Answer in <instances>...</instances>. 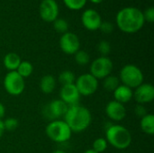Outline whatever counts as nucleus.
<instances>
[{
  "label": "nucleus",
  "mask_w": 154,
  "mask_h": 153,
  "mask_svg": "<svg viewBox=\"0 0 154 153\" xmlns=\"http://www.w3.org/2000/svg\"><path fill=\"white\" fill-rule=\"evenodd\" d=\"M118 28L125 33H135L144 25L143 11L137 7L127 6L122 8L116 16Z\"/></svg>",
  "instance_id": "1"
},
{
  "label": "nucleus",
  "mask_w": 154,
  "mask_h": 153,
  "mask_svg": "<svg viewBox=\"0 0 154 153\" xmlns=\"http://www.w3.org/2000/svg\"><path fill=\"white\" fill-rule=\"evenodd\" d=\"M64 121L72 133H79L88 128L92 121V116L87 107L76 105L69 106L64 115Z\"/></svg>",
  "instance_id": "2"
},
{
  "label": "nucleus",
  "mask_w": 154,
  "mask_h": 153,
  "mask_svg": "<svg viewBox=\"0 0 154 153\" xmlns=\"http://www.w3.org/2000/svg\"><path fill=\"white\" fill-rule=\"evenodd\" d=\"M106 140L117 150H125L132 143V134L127 128L120 124H111L106 130Z\"/></svg>",
  "instance_id": "3"
},
{
  "label": "nucleus",
  "mask_w": 154,
  "mask_h": 153,
  "mask_svg": "<svg viewBox=\"0 0 154 153\" xmlns=\"http://www.w3.org/2000/svg\"><path fill=\"white\" fill-rule=\"evenodd\" d=\"M46 135L54 142L63 143L68 142L72 135V132L64 120H53L45 128Z\"/></svg>",
  "instance_id": "4"
},
{
  "label": "nucleus",
  "mask_w": 154,
  "mask_h": 153,
  "mask_svg": "<svg viewBox=\"0 0 154 153\" xmlns=\"http://www.w3.org/2000/svg\"><path fill=\"white\" fill-rule=\"evenodd\" d=\"M144 76L143 71L136 65L127 64L124 66L119 74V80L131 89H135L143 83Z\"/></svg>",
  "instance_id": "5"
},
{
  "label": "nucleus",
  "mask_w": 154,
  "mask_h": 153,
  "mask_svg": "<svg viewBox=\"0 0 154 153\" xmlns=\"http://www.w3.org/2000/svg\"><path fill=\"white\" fill-rule=\"evenodd\" d=\"M113 68V61L108 57L100 56L92 61L90 65V74L97 80L104 79L107 76L111 75Z\"/></svg>",
  "instance_id": "6"
},
{
  "label": "nucleus",
  "mask_w": 154,
  "mask_h": 153,
  "mask_svg": "<svg viewBox=\"0 0 154 153\" xmlns=\"http://www.w3.org/2000/svg\"><path fill=\"white\" fill-rule=\"evenodd\" d=\"M74 84L80 96H83L94 95L98 88V80L90 73L80 75L78 78H76Z\"/></svg>",
  "instance_id": "7"
},
{
  "label": "nucleus",
  "mask_w": 154,
  "mask_h": 153,
  "mask_svg": "<svg viewBox=\"0 0 154 153\" xmlns=\"http://www.w3.org/2000/svg\"><path fill=\"white\" fill-rule=\"evenodd\" d=\"M4 87L5 91L14 96L21 95L25 87L24 78L16 71H8L4 78Z\"/></svg>",
  "instance_id": "8"
},
{
  "label": "nucleus",
  "mask_w": 154,
  "mask_h": 153,
  "mask_svg": "<svg viewBox=\"0 0 154 153\" xmlns=\"http://www.w3.org/2000/svg\"><path fill=\"white\" fill-rule=\"evenodd\" d=\"M60 47L61 50L68 55H74L80 50V41L73 32H67L60 38Z\"/></svg>",
  "instance_id": "9"
},
{
  "label": "nucleus",
  "mask_w": 154,
  "mask_h": 153,
  "mask_svg": "<svg viewBox=\"0 0 154 153\" xmlns=\"http://www.w3.org/2000/svg\"><path fill=\"white\" fill-rule=\"evenodd\" d=\"M41 18L47 23H53L59 16V5L55 0H42L39 6Z\"/></svg>",
  "instance_id": "10"
},
{
  "label": "nucleus",
  "mask_w": 154,
  "mask_h": 153,
  "mask_svg": "<svg viewBox=\"0 0 154 153\" xmlns=\"http://www.w3.org/2000/svg\"><path fill=\"white\" fill-rule=\"evenodd\" d=\"M81 23L87 30L97 31L99 30V27L102 23V18L97 10L89 8L82 13Z\"/></svg>",
  "instance_id": "11"
},
{
  "label": "nucleus",
  "mask_w": 154,
  "mask_h": 153,
  "mask_svg": "<svg viewBox=\"0 0 154 153\" xmlns=\"http://www.w3.org/2000/svg\"><path fill=\"white\" fill-rule=\"evenodd\" d=\"M134 98L138 105H145L152 102L154 99V87L150 83H143L135 88Z\"/></svg>",
  "instance_id": "12"
},
{
  "label": "nucleus",
  "mask_w": 154,
  "mask_h": 153,
  "mask_svg": "<svg viewBox=\"0 0 154 153\" xmlns=\"http://www.w3.org/2000/svg\"><path fill=\"white\" fill-rule=\"evenodd\" d=\"M80 94L79 93L75 84L62 86L60 91V99L63 101L68 106L79 105L80 99Z\"/></svg>",
  "instance_id": "13"
},
{
  "label": "nucleus",
  "mask_w": 154,
  "mask_h": 153,
  "mask_svg": "<svg viewBox=\"0 0 154 153\" xmlns=\"http://www.w3.org/2000/svg\"><path fill=\"white\" fill-rule=\"evenodd\" d=\"M106 114L109 119L115 122H120L126 116V109L125 105L112 100L106 106Z\"/></svg>",
  "instance_id": "14"
},
{
  "label": "nucleus",
  "mask_w": 154,
  "mask_h": 153,
  "mask_svg": "<svg viewBox=\"0 0 154 153\" xmlns=\"http://www.w3.org/2000/svg\"><path fill=\"white\" fill-rule=\"evenodd\" d=\"M69 106L60 99H55L51 101L46 107V115L49 116L50 119L59 120L60 117H64L67 113Z\"/></svg>",
  "instance_id": "15"
},
{
  "label": "nucleus",
  "mask_w": 154,
  "mask_h": 153,
  "mask_svg": "<svg viewBox=\"0 0 154 153\" xmlns=\"http://www.w3.org/2000/svg\"><path fill=\"white\" fill-rule=\"evenodd\" d=\"M113 93H114L115 101L121 103L123 105L129 103L134 98L133 89H131L130 87L125 85H120Z\"/></svg>",
  "instance_id": "16"
},
{
  "label": "nucleus",
  "mask_w": 154,
  "mask_h": 153,
  "mask_svg": "<svg viewBox=\"0 0 154 153\" xmlns=\"http://www.w3.org/2000/svg\"><path fill=\"white\" fill-rule=\"evenodd\" d=\"M21 61L22 60L20 56L15 52H9L5 54V56L3 59L4 66L8 71H16Z\"/></svg>",
  "instance_id": "17"
},
{
  "label": "nucleus",
  "mask_w": 154,
  "mask_h": 153,
  "mask_svg": "<svg viewBox=\"0 0 154 153\" xmlns=\"http://www.w3.org/2000/svg\"><path fill=\"white\" fill-rule=\"evenodd\" d=\"M56 87V79L51 75H45L41 78L40 88L42 93L48 95L54 91Z\"/></svg>",
  "instance_id": "18"
},
{
  "label": "nucleus",
  "mask_w": 154,
  "mask_h": 153,
  "mask_svg": "<svg viewBox=\"0 0 154 153\" xmlns=\"http://www.w3.org/2000/svg\"><path fill=\"white\" fill-rule=\"evenodd\" d=\"M140 126L142 131L148 134L153 135L154 134V115L152 114H147L145 116L141 118Z\"/></svg>",
  "instance_id": "19"
},
{
  "label": "nucleus",
  "mask_w": 154,
  "mask_h": 153,
  "mask_svg": "<svg viewBox=\"0 0 154 153\" xmlns=\"http://www.w3.org/2000/svg\"><path fill=\"white\" fill-rule=\"evenodd\" d=\"M120 86L119 78L116 76L109 75L103 79V87L108 92H114Z\"/></svg>",
  "instance_id": "20"
},
{
  "label": "nucleus",
  "mask_w": 154,
  "mask_h": 153,
  "mask_svg": "<svg viewBox=\"0 0 154 153\" xmlns=\"http://www.w3.org/2000/svg\"><path fill=\"white\" fill-rule=\"evenodd\" d=\"M33 71V67H32V64L29 61H21L20 65L18 66L17 69H16V72L23 78H28L32 75Z\"/></svg>",
  "instance_id": "21"
},
{
  "label": "nucleus",
  "mask_w": 154,
  "mask_h": 153,
  "mask_svg": "<svg viewBox=\"0 0 154 153\" xmlns=\"http://www.w3.org/2000/svg\"><path fill=\"white\" fill-rule=\"evenodd\" d=\"M58 80L61 86H66V85H71L75 83L76 77L74 73L70 70H64L62 71L58 78Z\"/></svg>",
  "instance_id": "22"
},
{
  "label": "nucleus",
  "mask_w": 154,
  "mask_h": 153,
  "mask_svg": "<svg viewBox=\"0 0 154 153\" xmlns=\"http://www.w3.org/2000/svg\"><path fill=\"white\" fill-rule=\"evenodd\" d=\"M74 57H75L76 63L79 66H86L89 63V60H90L89 54L86 50H78L74 54Z\"/></svg>",
  "instance_id": "23"
},
{
  "label": "nucleus",
  "mask_w": 154,
  "mask_h": 153,
  "mask_svg": "<svg viewBox=\"0 0 154 153\" xmlns=\"http://www.w3.org/2000/svg\"><path fill=\"white\" fill-rule=\"evenodd\" d=\"M108 147V142H106V138H97L93 142V148L92 150L97 153H103L106 151Z\"/></svg>",
  "instance_id": "24"
},
{
  "label": "nucleus",
  "mask_w": 154,
  "mask_h": 153,
  "mask_svg": "<svg viewBox=\"0 0 154 153\" xmlns=\"http://www.w3.org/2000/svg\"><path fill=\"white\" fill-rule=\"evenodd\" d=\"M87 1L88 0H63V3L65 6L69 9L78 11L82 9L86 5Z\"/></svg>",
  "instance_id": "25"
},
{
  "label": "nucleus",
  "mask_w": 154,
  "mask_h": 153,
  "mask_svg": "<svg viewBox=\"0 0 154 153\" xmlns=\"http://www.w3.org/2000/svg\"><path fill=\"white\" fill-rule=\"evenodd\" d=\"M53 27L55 29V31L59 33H65L68 32L69 30V23L68 22L63 19V18H57L54 22H53Z\"/></svg>",
  "instance_id": "26"
},
{
  "label": "nucleus",
  "mask_w": 154,
  "mask_h": 153,
  "mask_svg": "<svg viewBox=\"0 0 154 153\" xmlns=\"http://www.w3.org/2000/svg\"><path fill=\"white\" fill-rule=\"evenodd\" d=\"M3 124H4L5 131H8V132H14L19 125L18 120L14 117L6 118L5 121H3Z\"/></svg>",
  "instance_id": "27"
},
{
  "label": "nucleus",
  "mask_w": 154,
  "mask_h": 153,
  "mask_svg": "<svg viewBox=\"0 0 154 153\" xmlns=\"http://www.w3.org/2000/svg\"><path fill=\"white\" fill-rule=\"evenodd\" d=\"M97 50L101 56L107 57V55L111 51V45L107 41H101L97 45Z\"/></svg>",
  "instance_id": "28"
},
{
  "label": "nucleus",
  "mask_w": 154,
  "mask_h": 153,
  "mask_svg": "<svg viewBox=\"0 0 154 153\" xmlns=\"http://www.w3.org/2000/svg\"><path fill=\"white\" fill-rule=\"evenodd\" d=\"M143 18L145 22L148 23H153L154 22V8L152 6L148 7L147 9H145L144 12H143Z\"/></svg>",
  "instance_id": "29"
},
{
  "label": "nucleus",
  "mask_w": 154,
  "mask_h": 153,
  "mask_svg": "<svg viewBox=\"0 0 154 153\" xmlns=\"http://www.w3.org/2000/svg\"><path fill=\"white\" fill-rule=\"evenodd\" d=\"M99 30L104 32V33H111L113 31H114V24L109 23V22H102L100 27H99Z\"/></svg>",
  "instance_id": "30"
},
{
  "label": "nucleus",
  "mask_w": 154,
  "mask_h": 153,
  "mask_svg": "<svg viewBox=\"0 0 154 153\" xmlns=\"http://www.w3.org/2000/svg\"><path fill=\"white\" fill-rule=\"evenodd\" d=\"M134 113H135L136 116H138L139 118H143V116H145L148 114L147 110H146V108L144 107L143 105H137L135 106Z\"/></svg>",
  "instance_id": "31"
},
{
  "label": "nucleus",
  "mask_w": 154,
  "mask_h": 153,
  "mask_svg": "<svg viewBox=\"0 0 154 153\" xmlns=\"http://www.w3.org/2000/svg\"><path fill=\"white\" fill-rule=\"evenodd\" d=\"M5 106L0 102V120L3 119V117L5 116Z\"/></svg>",
  "instance_id": "32"
},
{
  "label": "nucleus",
  "mask_w": 154,
  "mask_h": 153,
  "mask_svg": "<svg viewBox=\"0 0 154 153\" xmlns=\"http://www.w3.org/2000/svg\"><path fill=\"white\" fill-rule=\"evenodd\" d=\"M5 128H4V124H3V120H0V138L3 136L4 133H5Z\"/></svg>",
  "instance_id": "33"
},
{
  "label": "nucleus",
  "mask_w": 154,
  "mask_h": 153,
  "mask_svg": "<svg viewBox=\"0 0 154 153\" xmlns=\"http://www.w3.org/2000/svg\"><path fill=\"white\" fill-rule=\"evenodd\" d=\"M91 3H93V4H100V3H102L104 0H89Z\"/></svg>",
  "instance_id": "34"
},
{
  "label": "nucleus",
  "mask_w": 154,
  "mask_h": 153,
  "mask_svg": "<svg viewBox=\"0 0 154 153\" xmlns=\"http://www.w3.org/2000/svg\"><path fill=\"white\" fill-rule=\"evenodd\" d=\"M51 153H66V152H65L64 151H62V150H60V149H59V150H55V151H53Z\"/></svg>",
  "instance_id": "35"
},
{
  "label": "nucleus",
  "mask_w": 154,
  "mask_h": 153,
  "mask_svg": "<svg viewBox=\"0 0 154 153\" xmlns=\"http://www.w3.org/2000/svg\"><path fill=\"white\" fill-rule=\"evenodd\" d=\"M83 153H97V152H96V151H93L92 149H88V150L85 151Z\"/></svg>",
  "instance_id": "36"
}]
</instances>
